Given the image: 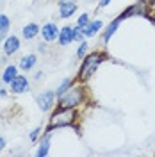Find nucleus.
Masks as SVG:
<instances>
[{
	"mask_svg": "<svg viewBox=\"0 0 155 157\" xmlns=\"http://www.w3.org/2000/svg\"><path fill=\"white\" fill-rule=\"evenodd\" d=\"M29 86H30V82L25 75H16V77L9 82V91L13 95H23V93H27L30 89Z\"/></svg>",
	"mask_w": 155,
	"mask_h": 157,
	"instance_id": "6",
	"label": "nucleus"
},
{
	"mask_svg": "<svg viewBox=\"0 0 155 157\" xmlns=\"http://www.w3.org/2000/svg\"><path fill=\"white\" fill-rule=\"evenodd\" d=\"M21 34L25 39H34L38 34H41V27L38 23H27L23 29H21Z\"/></svg>",
	"mask_w": 155,
	"mask_h": 157,
	"instance_id": "15",
	"label": "nucleus"
},
{
	"mask_svg": "<svg viewBox=\"0 0 155 157\" xmlns=\"http://www.w3.org/2000/svg\"><path fill=\"white\" fill-rule=\"evenodd\" d=\"M39 136H41V127H36L32 132H30V141H38L39 139Z\"/></svg>",
	"mask_w": 155,
	"mask_h": 157,
	"instance_id": "22",
	"label": "nucleus"
},
{
	"mask_svg": "<svg viewBox=\"0 0 155 157\" xmlns=\"http://www.w3.org/2000/svg\"><path fill=\"white\" fill-rule=\"evenodd\" d=\"M59 45L61 47H68L71 45L73 41H75V32H73V27L71 25H66V27H62V29L59 30Z\"/></svg>",
	"mask_w": 155,
	"mask_h": 157,
	"instance_id": "9",
	"label": "nucleus"
},
{
	"mask_svg": "<svg viewBox=\"0 0 155 157\" xmlns=\"http://www.w3.org/2000/svg\"><path fill=\"white\" fill-rule=\"evenodd\" d=\"M9 25H11L9 18H7L6 14H0V38H4V36L7 34V30H9Z\"/></svg>",
	"mask_w": 155,
	"mask_h": 157,
	"instance_id": "18",
	"label": "nucleus"
},
{
	"mask_svg": "<svg viewBox=\"0 0 155 157\" xmlns=\"http://www.w3.org/2000/svg\"><path fill=\"white\" fill-rule=\"evenodd\" d=\"M4 147H6V139L0 136V150H4Z\"/></svg>",
	"mask_w": 155,
	"mask_h": 157,
	"instance_id": "24",
	"label": "nucleus"
},
{
	"mask_svg": "<svg viewBox=\"0 0 155 157\" xmlns=\"http://www.w3.org/2000/svg\"><path fill=\"white\" fill-rule=\"evenodd\" d=\"M48 150H50V132H47L45 136L39 139V145H38V150H36V155H38V157L48 155Z\"/></svg>",
	"mask_w": 155,
	"mask_h": 157,
	"instance_id": "13",
	"label": "nucleus"
},
{
	"mask_svg": "<svg viewBox=\"0 0 155 157\" xmlns=\"http://www.w3.org/2000/svg\"><path fill=\"white\" fill-rule=\"evenodd\" d=\"M16 75H18V66H14V64H7L6 70H4V73H2V82L9 84Z\"/></svg>",
	"mask_w": 155,
	"mask_h": 157,
	"instance_id": "16",
	"label": "nucleus"
},
{
	"mask_svg": "<svg viewBox=\"0 0 155 157\" xmlns=\"http://www.w3.org/2000/svg\"><path fill=\"white\" fill-rule=\"evenodd\" d=\"M38 50H39V52H45V50H47V47H45V43H43V45L39 43V45H38Z\"/></svg>",
	"mask_w": 155,
	"mask_h": 157,
	"instance_id": "25",
	"label": "nucleus"
},
{
	"mask_svg": "<svg viewBox=\"0 0 155 157\" xmlns=\"http://www.w3.org/2000/svg\"><path fill=\"white\" fill-rule=\"evenodd\" d=\"M145 2L148 4V6H153V4H155V0H145Z\"/></svg>",
	"mask_w": 155,
	"mask_h": 157,
	"instance_id": "26",
	"label": "nucleus"
},
{
	"mask_svg": "<svg viewBox=\"0 0 155 157\" xmlns=\"http://www.w3.org/2000/svg\"><path fill=\"white\" fill-rule=\"evenodd\" d=\"M57 95H55V91H41L38 97H36V102H38L39 109L43 111V113H47V111H50V109L54 107L57 102Z\"/></svg>",
	"mask_w": 155,
	"mask_h": 157,
	"instance_id": "5",
	"label": "nucleus"
},
{
	"mask_svg": "<svg viewBox=\"0 0 155 157\" xmlns=\"http://www.w3.org/2000/svg\"><path fill=\"white\" fill-rule=\"evenodd\" d=\"M73 84H75V78H73V77L62 78V80H61V84H59L57 88H55V95H57V97L64 95V93H66V91H68L71 86H73Z\"/></svg>",
	"mask_w": 155,
	"mask_h": 157,
	"instance_id": "17",
	"label": "nucleus"
},
{
	"mask_svg": "<svg viewBox=\"0 0 155 157\" xmlns=\"http://www.w3.org/2000/svg\"><path fill=\"white\" fill-rule=\"evenodd\" d=\"M73 32H75V41H78V43L84 41V38H86V36H84V27L75 25V27H73Z\"/></svg>",
	"mask_w": 155,
	"mask_h": 157,
	"instance_id": "20",
	"label": "nucleus"
},
{
	"mask_svg": "<svg viewBox=\"0 0 155 157\" xmlns=\"http://www.w3.org/2000/svg\"><path fill=\"white\" fill-rule=\"evenodd\" d=\"M78 120V113L77 109L71 107H57L52 116L48 120V125H47V132L52 130H57V128H66V127H73Z\"/></svg>",
	"mask_w": 155,
	"mask_h": 157,
	"instance_id": "1",
	"label": "nucleus"
},
{
	"mask_svg": "<svg viewBox=\"0 0 155 157\" xmlns=\"http://www.w3.org/2000/svg\"><path fill=\"white\" fill-rule=\"evenodd\" d=\"M89 21H91V20H89V14H86V13H84V14H80V16H78L77 25H80V27H86Z\"/></svg>",
	"mask_w": 155,
	"mask_h": 157,
	"instance_id": "21",
	"label": "nucleus"
},
{
	"mask_svg": "<svg viewBox=\"0 0 155 157\" xmlns=\"http://www.w3.org/2000/svg\"><path fill=\"white\" fill-rule=\"evenodd\" d=\"M0 39H2V38H0Z\"/></svg>",
	"mask_w": 155,
	"mask_h": 157,
	"instance_id": "27",
	"label": "nucleus"
},
{
	"mask_svg": "<svg viewBox=\"0 0 155 157\" xmlns=\"http://www.w3.org/2000/svg\"><path fill=\"white\" fill-rule=\"evenodd\" d=\"M105 59H107V54H105V52H98V50H96V52H91V54H87L86 57L82 59V63H80L77 80H78V82H87L89 78L96 73L98 66H100V64H102Z\"/></svg>",
	"mask_w": 155,
	"mask_h": 157,
	"instance_id": "2",
	"label": "nucleus"
},
{
	"mask_svg": "<svg viewBox=\"0 0 155 157\" xmlns=\"http://www.w3.org/2000/svg\"><path fill=\"white\" fill-rule=\"evenodd\" d=\"M109 4H111V0H100V2H98V7L102 9V7H107Z\"/></svg>",
	"mask_w": 155,
	"mask_h": 157,
	"instance_id": "23",
	"label": "nucleus"
},
{
	"mask_svg": "<svg viewBox=\"0 0 155 157\" xmlns=\"http://www.w3.org/2000/svg\"><path fill=\"white\" fill-rule=\"evenodd\" d=\"M132 16H150V9H148V4H146L145 0H139L136 2L134 6H130V7H127L118 18L119 20H127V18H132Z\"/></svg>",
	"mask_w": 155,
	"mask_h": 157,
	"instance_id": "4",
	"label": "nucleus"
},
{
	"mask_svg": "<svg viewBox=\"0 0 155 157\" xmlns=\"http://www.w3.org/2000/svg\"><path fill=\"white\" fill-rule=\"evenodd\" d=\"M87 48H89V43H87L86 39L84 41H80V45H78V48H77V57L78 59H84L87 56Z\"/></svg>",
	"mask_w": 155,
	"mask_h": 157,
	"instance_id": "19",
	"label": "nucleus"
},
{
	"mask_svg": "<svg viewBox=\"0 0 155 157\" xmlns=\"http://www.w3.org/2000/svg\"><path fill=\"white\" fill-rule=\"evenodd\" d=\"M119 23H121V20L119 18H114L109 25H107V29L104 30V34H102V39H104V43H109V39L114 36V32L118 30V27H119Z\"/></svg>",
	"mask_w": 155,
	"mask_h": 157,
	"instance_id": "14",
	"label": "nucleus"
},
{
	"mask_svg": "<svg viewBox=\"0 0 155 157\" xmlns=\"http://www.w3.org/2000/svg\"><path fill=\"white\" fill-rule=\"evenodd\" d=\"M59 30L61 29L57 27V23L48 21V23H45V25L41 27V36H43V39H45L47 43H52V41H57Z\"/></svg>",
	"mask_w": 155,
	"mask_h": 157,
	"instance_id": "7",
	"label": "nucleus"
},
{
	"mask_svg": "<svg viewBox=\"0 0 155 157\" xmlns=\"http://www.w3.org/2000/svg\"><path fill=\"white\" fill-rule=\"evenodd\" d=\"M20 47H21V43H20L18 36H14V34L13 36H7L6 41H4V54L6 56H14L20 50Z\"/></svg>",
	"mask_w": 155,
	"mask_h": 157,
	"instance_id": "10",
	"label": "nucleus"
},
{
	"mask_svg": "<svg viewBox=\"0 0 155 157\" xmlns=\"http://www.w3.org/2000/svg\"><path fill=\"white\" fill-rule=\"evenodd\" d=\"M102 29H104V21H102V20H91L86 27H84V36H86V38H93V36H96Z\"/></svg>",
	"mask_w": 155,
	"mask_h": 157,
	"instance_id": "11",
	"label": "nucleus"
},
{
	"mask_svg": "<svg viewBox=\"0 0 155 157\" xmlns=\"http://www.w3.org/2000/svg\"><path fill=\"white\" fill-rule=\"evenodd\" d=\"M36 63H38V57H36V54H29V56H23V57L20 59V64L18 68L23 70V71H29L36 66Z\"/></svg>",
	"mask_w": 155,
	"mask_h": 157,
	"instance_id": "12",
	"label": "nucleus"
},
{
	"mask_svg": "<svg viewBox=\"0 0 155 157\" xmlns=\"http://www.w3.org/2000/svg\"><path fill=\"white\" fill-rule=\"evenodd\" d=\"M84 102H86V86H82V84H73L64 95L57 97V107L77 109L78 105H82Z\"/></svg>",
	"mask_w": 155,
	"mask_h": 157,
	"instance_id": "3",
	"label": "nucleus"
},
{
	"mask_svg": "<svg viewBox=\"0 0 155 157\" xmlns=\"http://www.w3.org/2000/svg\"><path fill=\"white\" fill-rule=\"evenodd\" d=\"M77 13V2L75 0H59V16L61 18H70Z\"/></svg>",
	"mask_w": 155,
	"mask_h": 157,
	"instance_id": "8",
	"label": "nucleus"
}]
</instances>
